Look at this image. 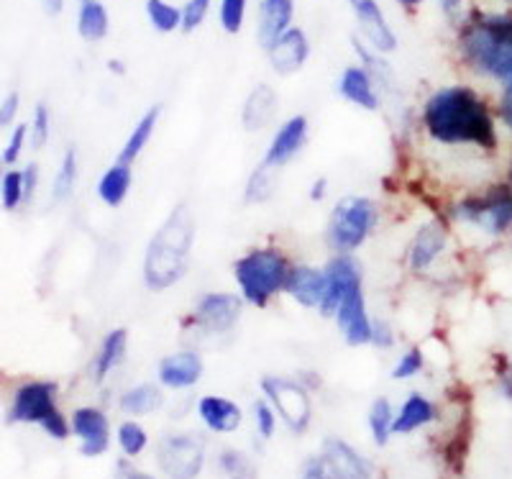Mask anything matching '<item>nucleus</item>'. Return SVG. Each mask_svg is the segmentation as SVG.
<instances>
[{
	"label": "nucleus",
	"instance_id": "obj_1",
	"mask_svg": "<svg viewBox=\"0 0 512 479\" xmlns=\"http://www.w3.org/2000/svg\"><path fill=\"white\" fill-rule=\"evenodd\" d=\"M425 131L441 144H474L479 149L497 147L495 118L487 103L472 88L454 85L443 88L428 98L423 108Z\"/></svg>",
	"mask_w": 512,
	"mask_h": 479
},
{
	"label": "nucleus",
	"instance_id": "obj_2",
	"mask_svg": "<svg viewBox=\"0 0 512 479\" xmlns=\"http://www.w3.org/2000/svg\"><path fill=\"white\" fill-rule=\"evenodd\" d=\"M195 244V216L185 203L169 213L167 221L152 236L144 254V282L149 290L162 293L177 285L190 267V252Z\"/></svg>",
	"mask_w": 512,
	"mask_h": 479
},
{
	"label": "nucleus",
	"instance_id": "obj_3",
	"mask_svg": "<svg viewBox=\"0 0 512 479\" xmlns=\"http://www.w3.org/2000/svg\"><path fill=\"white\" fill-rule=\"evenodd\" d=\"M464 57L512 93V13H479L461 31Z\"/></svg>",
	"mask_w": 512,
	"mask_h": 479
},
{
	"label": "nucleus",
	"instance_id": "obj_4",
	"mask_svg": "<svg viewBox=\"0 0 512 479\" xmlns=\"http://www.w3.org/2000/svg\"><path fill=\"white\" fill-rule=\"evenodd\" d=\"M290 262L277 249H254L233 264V277L246 303L264 308L274 295L285 290Z\"/></svg>",
	"mask_w": 512,
	"mask_h": 479
},
{
	"label": "nucleus",
	"instance_id": "obj_5",
	"mask_svg": "<svg viewBox=\"0 0 512 479\" xmlns=\"http://www.w3.org/2000/svg\"><path fill=\"white\" fill-rule=\"evenodd\" d=\"M377 216L374 200L361 198V195L338 200L331 221H328V246L336 254H351L372 234V228L377 226Z\"/></svg>",
	"mask_w": 512,
	"mask_h": 479
},
{
	"label": "nucleus",
	"instance_id": "obj_6",
	"mask_svg": "<svg viewBox=\"0 0 512 479\" xmlns=\"http://www.w3.org/2000/svg\"><path fill=\"white\" fill-rule=\"evenodd\" d=\"M456 221L474 223L484 234L500 236L512 228V193L507 187H495L479 198H464L454 208Z\"/></svg>",
	"mask_w": 512,
	"mask_h": 479
},
{
	"label": "nucleus",
	"instance_id": "obj_7",
	"mask_svg": "<svg viewBox=\"0 0 512 479\" xmlns=\"http://www.w3.org/2000/svg\"><path fill=\"white\" fill-rule=\"evenodd\" d=\"M157 462L169 479H195L205 464L203 439L192 433H169L159 441Z\"/></svg>",
	"mask_w": 512,
	"mask_h": 479
},
{
	"label": "nucleus",
	"instance_id": "obj_8",
	"mask_svg": "<svg viewBox=\"0 0 512 479\" xmlns=\"http://www.w3.org/2000/svg\"><path fill=\"white\" fill-rule=\"evenodd\" d=\"M262 392L292 431L303 433L310 426L313 405H310L308 390L300 382L285 380V377H264Z\"/></svg>",
	"mask_w": 512,
	"mask_h": 479
},
{
	"label": "nucleus",
	"instance_id": "obj_9",
	"mask_svg": "<svg viewBox=\"0 0 512 479\" xmlns=\"http://www.w3.org/2000/svg\"><path fill=\"white\" fill-rule=\"evenodd\" d=\"M336 323L344 333V339L349 346H364L372 344L374 321L367 313V303H364V290H361V275L346 285L341 303L336 310Z\"/></svg>",
	"mask_w": 512,
	"mask_h": 479
},
{
	"label": "nucleus",
	"instance_id": "obj_10",
	"mask_svg": "<svg viewBox=\"0 0 512 479\" xmlns=\"http://www.w3.org/2000/svg\"><path fill=\"white\" fill-rule=\"evenodd\" d=\"M57 385L54 382H26L13 395L11 410H8V423H44L57 413L54 405Z\"/></svg>",
	"mask_w": 512,
	"mask_h": 479
},
{
	"label": "nucleus",
	"instance_id": "obj_11",
	"mask_svg": "<svg viewBox=\"0 0 512 479\" xmlns=\"http://www.w3.org/2000/svg\"><path fill=\"white\" fill-rule=\"evenodd\" d=\"M244 298L231 293H208L195 305V326L208 333H228L241 318Z\"/></svg>",
	"mask_w": 512,
	"mask_h": 479
},
{
	"label": "nucleus",
	"instance_id": "obj_12",
	"mask_svg": "<svg viewBox=\"0 0 512 479\" xmlns=\"http://www.w3.org/2000/svg\"><path fill=\"white\" fill-rule=\"evenodd\" d=\"M308 141V118L305 116H292L282 123L277 134L269 141L267 154H264V162L272 170H280L285 164H290L292 159L300 154V149L305 147Z\"/></svg>",
	"mask_w": 512,
	"mask_h": 479
},
{
	"label": "nucleus",
	"instance_id": "obj_13",
	"mask_svg": "<svg viewBox=\"0 0 512 479\" xmlns=\"http://www.w3.org/2000/svg\"><path fill=\"white\" fill-rule=\"evenodd\" d=\"M351 11H354L356 21H359L361 34L367 36V41L377 49L379 54H390L397 49V36L392 31L390 21L384 18L382 8L377 0H349Z\"/></svg>",
	"mask_w": 512,
	"mask_h": 479
},
{
	"label": "nucleus",
	"instance_id": "obj_14",
	"mask_svg": "<svg viewBox=\"0 0 512 479\" xmlns=\"http://www.w3.org/2000/svg\"><path fill=\"white\" fill-rule=\"evenodd\" d=\"M72 433L82 441V456L105 454L111 444V426L98 408H77L72 415Z\"/></svg>",
	"mask_w": 512,
	"mask_h": 479
},
{
	"label": "nucleus",
	"instance_id": "obj_15",
	"mask_svg": "<svg viewBox=\"0 0 512 479\" xmlns=\"http://www.w3.org/2000/svg\"><path fill=\"white\" fill-rule=\"evenodd\" d=\"M267 54L269 65H272V70L277 72V75H295L297 70H303V65L310 57L308 36H305L303 29H287L285 34L267 49Z\"/></svg>",
	"mask_w": 512,
	"mask_h": 479
},
{
	"label": "nucleus",
	"instance_id": "obj_16",
	"mask_svg": "<svg viewBox=\"0 0 512 479\" xmlns=\"http://www.w3.org/2000/svg\"><path fill=\"white\" fill-rule=\"evenodd\" d=\"M203 377V359L198 351H175L159 362V382L169 390H187Z\"/></svg>",
	"mask_w": 512,
	"mask_h": 479
},
{
	"label": "nucleus",
	"instance_id": "obj_17",
	"mask_svg": "<svg viewBox=\"0 0 512 479\" xmlns=\"http://www.w3.org/2000/svg\"><path fill=\"white\" fill-rule=\"evenodd\" d=\"M285 293L303 308H320L326 295V269H315L310 264H297L290 269Z\"/></svg>",
	"mask_w": 512,
	"mask_h": 479
},
{
	"label": "nucleus",
	"instance_id": "obj_18",
	"mask_svg": "<svg viewBox=\"0 0 512 479\" xmlns=\"http://www.w3.org/2000/svg\"><path fill=\"white\" fill-rule=\"evenodd\" d=\"M323 269H326V295H323V303H320L318 310L323 318H336L338 303H341L346 285L354 277H359L361 272L349 254H336Z\"/></svg>",
	"mask_w": 512,
	"mask_h": 479
},
{
	"label": "nucleus",
	"instance_id": "obj_19",
	"mask_svg": "<svg viewBox=\"0 0 512 479\" xmlns=\"http://www.w3.org/2000/svg\"><path fill=\"white\" fill-rule=\"evenodd\" d=\"M295 13V0H262L259 6V26H256V39L264 49H269L280 39L292 24Z\"/></svg>",
	"mask_w": 512,
	"mask_h": 479
},
{
	"label": "nucleus",
	"instance_id": "obj_20",
	"mask_svg": "<svg viewBox=\"0 0 512 479\" xmlns=\"http://www.w3.org/2000/svg\"><path fill=\"white\" fill-rule=\"evenodd\" d=\"M277 108H280V100H277L272 85H267V82L256 85L249 93V98L244 100V108H241L244 129L251 131V134L267 129L269 123L274 121V116H277Z\"/></svg>",
	"mask_w": 512,
	"mask_h": 479
},
{
	"label": "nucleus",
	"instance_id": "obj_21",
	"mask_svg": "<svg viewBox=\"0 0 512 479\" xmlns=\"http://www.w3.org/2000/svg\"><path fill=\"white\" fill-rule=\"evenodd\" d=\"M338 95L349 100L351 106L364 108V111H377L379 108V93L367 67H346L341 80H338Z\"/></svg>",
	"mask_w": 512,
	"mask_h": 479
},
{
	"label": "nucleus",
	"instance_id": "obj_22",
	"mask_svg": "<svg viewBox=\"0 0 512 479\" xmlns=\"http://www.w3.org/2000/svg\"><path fill=\"white\" fill-rule=\"evenodd\" d=\"M443 249H446V231H443L441 223H425L418 234H415L413 244H410V267H413L415 272H425V269L431 267V264L441 257Z\"/></svg>",
	"mask_w": 512,
	"mask_h": 479
},
{
	"label": "nucleus",
	"instance_id": "obj_23",
	"mask_svg": "<svg viewBox=\"0 0 512 479\" xmlns=\"http://www.w3.org/2000/svg\"><path fill=\"white\" fill-rule=\"evenodd\" d=\"M198 413L205 426L216 433H233L241 426V408L221 395H205L198 403Z\"/></svg>",
	"mask_w": 512,
	"mask_h": 479
},
{
	"label": "nucleus",
	"instance_id": "obj_24",
	"mask_svg": "<svg viewBox=\"0 0 512 479\" xmlns=\"http://www.w3.org/2000/svg\"><path fill=\"white\" fill-rule=\"evenodd\" d=\"M323 456H326L328 462L338 469V472H344L346 477L351 479H374V467L359 454V451L351 449L346 441L341 439H326L323 444Z\"/></svg>",
	"mask_w": 512,
	"mask_h": 479
},
{
	"label": "nucleus",
	"instance_id": "obj_25",
	"mask_svg": "<svg viewBox=\"0 0 512 479\" xmlns=\"http://www.w3.org/2000/svg\"><path fill=\"white\" fill-rule=\"evenodd\" d=\"M131 182H134V172H131V164L126 162H113L108 170L103 172L98 182V198L103 200L108 208H118L126 200L128 190H131Z\"/></svg>",
	"mask_w": 512,
	"mask_h": 479
},
{
	"label": "nucleus",
	"instance_id": "obj_26",
	"mask_svg": "<svg viewBox=\"0 0 512 479\" xmlns=\"http://www.w3.org/2000/svg\"><path fill=\"white\" fill-rule=\"evenodd\" d=\"M128 346V331L126 328H113V331L105 333V339L100 341V349L93 359V377L98 382H103L113 369L121 364V359L126 357Z\"/></svg>",
	"mask_w": 512,
	"mask_h": 479
},
{
	"label": "nucleus",
	"instance_id": "obj_27",
	"mask_svg": "<svg viewBox=\"0 0 512 479\" xmlns=\"http://www.w3.org/2000/svg\"><path fill=\"white\" fill-rule=\"evenodd\" d=\"M436 418V408L428 398H423L420 392H413L405 403H402L400 413L395 415L392 423V433H413L415 428H423Z\"/></svg>",
	"mask_w": 512,
	"mask_h": 479
},
{
	"label": "nucleus",
	"instance_id": "obj_28",
	"mask_svg": "<svg viewBox=\"0 0 512 479\" xmlns=\"http://www.w3.org/2000/svg\"><path fill=\"white\" fill-rule=\"evenodd\" d=\"M157 121H159V106H152L149 111L144 113V116L136 121V126L131 129V134H128L126 144H123L121 154H118V159L126 164H134L136 157H139L141 152L146 149V144L152 141L154 136V129H157Z\"/></svg>",
	"mask_w": 512,
	"mask_h": 479
},
{
	"label": "nucleus",
	"instance_id": "obj_29",
	"mask_svg": "<svg viewBox=\"0 0 512 479\" xmlns=\"http://www.w3.org/2000/svg\"><path fill=\"white\" fill-rule=\"evenodd\" d=\"M111 18L100 0H82L80 16H77V31L85 41H100L108 36Z\"/></svg>",
	"mask_w": 512,
	"mask_h": 479
},
{
	"label": "nucleus",
	"instance_id": "obj_30",
	"mask_svg": "<svg viewBox=\"0 0 512 479\" xmlns=\"http://www.w3.org/2000/svg\"><path fill=\"white\" fill-rule=\"evenodd\" d=\"M164 403V395L157 385L152 382H144V385H136L131 390H126L118 400L121 410L126 415H149L154 410L162 408Z\"/></svg>",
	"mask_w": 512,
	"mask_h": 479
},
{
	"label": "nucleus",
	"instance_id": "obj_31",
	"mask_svg": "<svg viewBox=\"0 0 512 479\" xmlns=\"http://www.w3.org/2000/svg\"><path fill=\"white\" fill-rule=\"evenodd\" d=\"M146 16L159 34H172L182 29V11L167 0H146Z\"/></svg>",
	"mask_w": 512,
	"mask_h": 479
},
{
	"label": "nucleus",
	"instance_id": "obj_32",
	"mask_svg": "<svg viewBox=\"0 0 512 479\" xmlns=\"http://www.w3.org/2000/svg\"><path fill=\"white\" fill-rule=\"evenodd\" d=\"M77 182V152L75 147H70L64 152L62 162H59V170L52 180V195L57 203H64V200L70 198L72 190H75Z\"/></svg>",
	"mask_w": 512,
	"mask_h": 479
},
{
	"label": "nucleus",
	"instance_id": "obj_33",
	"mask_svg": "<svg viewBox=\"0 0 512 479\" xmlns=\"http://www.w3.org/2000/svg\"><path fill=\"white\" fill-rule=\"evenodd\" d=\"M392 423H395V415H392V405L387 398L374 400L372 410H369V431H372V439L377 446H384L392 436Z\"/></svg>",
	"mask_w": 512,
	"mask_h": 479
},
{
	"label": "nucleus",
	"instance_id": "obj_34",
	"mask_svg": "<svg viewBox=\"0 0 512 479\" xmlns=\"http://www.w3.org/2000/svg\"><path fill=\"white\" fill-rule=\"evenodd\" d=\"M272 167L267 164H259L254 172H251L249 182H246L244 198L246 203H264V200L272 198L274 193V177H272Z\"/></svg>",
	"mask_w": 512,
	"mask_h": 479
},
{
	"label": "nucleus",
	"instance_id": "obj_35",
	"mask_svg": "<svg viewBox=\"0 0 512 479\" xmlns=\"http://www.w3.org/2000/svg\"><path fill=\"white\" fill-rule=\"evenodd\" d=\"M0 198H3V208L6 211H16L21 200L26 198V182L24 172H6L3 175V182H0Z\"/></svg>",
	"mask_w": 512,
	"mask_h": 479
},
{
	"label": "nucleus",
	"instance_id": "obj_36",
	"mask_svg": "<svg viewBox=\"0 0 512 479\" xmlns=\"http://www.w3.org/2000/svg\"><path fill=\"white\" fill-rule=\"evenodd\" d=\"M146 444H149V436H146V431L139 426V423L134 421L121 423V428H118V446H121L123 454L139 456L141 451L146 449Z\"/></svg>",
	"mask_w": 512,
	"mask_h": 479
},
{
	"label": "nucleus",
	"instance_id": "obj_37",
	"mask_svg": "<svg viewBox=\"0 0 512 479\" xmlns=\"http://www.w3.org/2000/svg\"><path fill=\"white\" fill-rule=\"evenodd\" d=\"M29 134H31V147L41 149L44 144L49 141L52 136V113L44 103L34 108V116H31V126H29Z\"/></svg>",
	"mask_w": 512,
	"mask_h": 479
},
{
	"label": "nucleus",
	"instance_id": "obj_38",
	"mask_svg": "<svg viewBox=\"0 0 512 479\" xmlns=\"http://www.w3.org/2000/svg\"><path fill=\"white\" fill-rule=\"evenodd\" d=\"M246 18V0H221V26L226 34H239Z\"/></svg>",
	"mask_w": 512,
	"mask_h": 479
},
{
	"label": "nucleus",
	"instance_id": "obj_39",
	"mask_svg": "<svg viewBox=\"0 0 512 479\" xmlns=\"http://www.w3.org/2000/svg\"><path fill=\"white\" fill-rule=\"evenodd\" d=\"M210 11V0H187L182 8V31L192 34L205 21Z\"/></svg>",
	"mask_w": 512,
	"mask_h": 479
},
{
	"label": "nucleus",
	"instance_id": "obj_40",
	"mask_svg": "<svg viewBox=\"0 0 512 479\" xmlns=\"http://www.w3.org/2000/svg\"><path fill=\"white\" fill-rule=\"evenodd\" d=\"M303 479H351V477H346L344 472H338V469L328 462L326 456L320 454L305 464Z\"/></svg>",
	"mask_w": 512,
	"mask_h": 479
},
{
	"label": "nucleus",
	"instance_id": "obj_41",
	"mask_svg": "<svg viewBox=\"0 0 512 479\" xmlns=\"http://www.w3.org/2000/svg\"><path fill=\"white\" fill-rule=\"evenodd\" d=\"M221 469L231 479H236V477H254V469H251L249 459H246L244 454H239V451H226V454L221 456Z\"/></svg>",
	"mask_w": 512,
	"mask_h": 479
},
{
	"label": "nucleus",
	"instance_id": "obj_42",
	"mask_svg": "<svg viewBox=\"0 0 512 479\" xmlns=\"http://www.w3.org/2000/svg\"><path fill=\"white\" fill-rule=\"evenodd\" d=\"M420 369H423V354H420V349H410L408 354H402L400 362L395 364L392 377H395V380H410V377H415Z\"/></svg>",
	"mask_w": 512,
	"mask_h": 479
},
{
	"label": "nucleus",
	"instance_id": "obj_43",
	"mask_svg": "<svg viewBox=\"0 0 512 479\" xmlns=\"http://www.w3.org/2000/svg\"><path fill=\"white\" fill-rule=\"evenodd\" d=\"M254 418H256V431L262 433L264 439H272L274 428H277V415H274L272 403H254Z\"/></svg>",
	"mask_w": 512,
	"mask_h": 479
},
{
	"label": "nucleus",
	"instance_id": "obj_44",
	"mask_svg": "<svg viewBox=\"0 0 512 479\" xmlns=\"http://www.w3.org/2000/svg\"><path fill=\"white\" fill-rule=\"evenodd\" d=\"M26 136H29V126H26V123H18L16 129L11 131V141H8L6 149H3V164H13L18 157H21Z\"/></svg>",
	"mask_w": 512,
	"mask_h": 479
},
{
	"label": "nucleus",
	"instance_id": "obj_45",
	"mask_svg": "<svg viewBox=\"0 0 512 479\" xmlns=\"http://www.w3.org/2000/svg\"><path fill=\"white\" fill-rule=\"evenodd\" d=\"M18 106H21V98H18V93H8L6 98H3V103H0V126H3V129H8V126H11V121H16Z\"/></svg>",
	"mask_w": 512,
	"mask_h": 479
},
{
	"label": "nucleus",
	"instance_id": "obj_46",
	"mask_svg": "<svg viewBox=\"0 0 512 479\" xmlns=\"http://www.w3.org/2000/svg\"><path fill=\"white\" fill-rule=\"evenodd\" d=\"M372 344L379 346V349H390L395 344V336H392L390 323L384 321H374V331H372Z\"/></svg>",
	"mask_w": 512,
	"mask_h": 479
},
{
	"label": "nucleus",
	"instance_id": "obj_47",
	"mask_svg": "<svg viewBox=\"0 0 512 479\" xmlns=\"http://www.w3.org/2000/svg\"><path fill=\"white\" fill-rule=\"evenodd\" d=\"M326 193H328V177H318V180L310 185V200L318 203V200L326 198Z\"/></svg>",
	"mask_w": 512,
	"mask_h": 479
},
{
	"label": "nucleus",
	"instance_id": "obj_48",
	"mask_svg": "<svg viewBox=\"0 0 512 479\" xmlns=\"http://www.w3.org/2000/svg\"><path fill=\"white\" fill-rule=\"evenodd\" d=\"M36 177H39V167L36 164H29L24 170V182H26V198H31L36 190Z\"/></svg>",
	"mask_w": 512,
	"mask_h": 479
},
{
	"label": "nucleus",
	"instance_id": "obj_49",
	"mask_svg": "<svg viewBox=\"0 0 512 479\" xmlns=\"http://www.w3.org/2000/svg\"><path fill=\"white\" fill-rule=\"evenodd\" d=\"M500 113H502V121L507 123V129L512 131V93H505V98H502Z\"/></svg>",
	"mask_w": 512,
	"mask_h": 479
},
{
	"label": "nucleus",
	"instance_id": "obj_50",
	"mask_svg": "<svg viewBox=\"0 0 512 479\" xmlns=\"http://www.w3.org/2000/svg\"><path fill=\"white\" fill-rule=\"evenodd\" d=\"M41 8L47 16H59L64 8V0H41Z\"/></svg>",
	"mask_w": 512,
	"mask_h": 479
},
{
	"label": "nucleus",
	"instance_id": "obj_51",
	"mask_svg": "<svg viewBox=\"0 0 512 479\" xmlns=\"http://www.w3.org/2000/svg\"><path fill=\"white\" fill-rule=\"evenodd\" d=\"M441 6H443V11L448 13V16H454V13L459 11L461 0H441Z\"/></svg>",
	"mask_w": 512,
	"mask_h": 479
},
{
	"label": "nucleus",
	"instance_id": "obj_52",
	"mask_svg": "<svg viewBox=\"0 0 512 479\" xmlns=\"http://www.w3.org/2000/svg\"><path fill=\"white\" fill-rule=\"evenodd\" d=\"M126 479H154V477L152 474H144V472H131Z\"/></svg>",
	"mask_w": 512,
	"mask_h": 479
},
{
	"label": "nucleus",
	"instance_id": "obj_53",
	"mask_svg": "<svg viewBox=\"0 0 512 479\" xmlns=\"http://www.w3.org/2000/svg\"><path fill=\"white\" fill-rule=\"evenodd\" d=\"M397 3H402V6H408V8H415L418 3H423V0H397Z\"/></svg>",
	"mask_w": 512,
	"mask_h": 479
},
{
	"label": "nucleus",
	"instance_id": "obj_54",
	"mask_svg": "<svg viewBox=\"0 0 512 479\" xmlns=\"http://www.w3.org/2000/svg\"><path fill=\"white\" fill-rule=\"evenodd\" d=\"M108 67H111V70H116V72H121V75H123V65H121V62H108Z\"/></svg>",
	"mask_w": 512,
	"mask_h": 479
},
{
	"label": "nucleus",
	"instance_id": "obj_55",
	"mask_svg": "<svg viewBox=\"0 0 512 479\" xmlns=\"http://www.w3.org/2000/svg\"><path fill=\"white\" fill-rule=\"evenodd\" d=\"M236 479H254V477H236Z\"/></svg>",
	"mask_w": 512,
	"mask_h": 479
},
{
	"label": "nucleus",
	"instance_id": "obj_56",
	"mask_svg": "<svg viewBox=\"0 0 512 479\" xmlns=\"http://www.w3.org/2000/svg\"><path fill=\"white\" fill-rule=\"evenodd\" d=\"M510 182H512V164H510Z\"/></svg>",
	"mask_w": 512,
	"mask_h": 479
},
{
	"label": "nucleus",
	"instance_id": "obj_57",
	"mask_svg": "<svg viewBox=\"0 0 512 479\" xmlns=\"http://www.w3.org/2000/svg\"><path fill=\"white\" fill-rule=\"evenodd\" d=\"M510 3H512V0H510Z\"/></svg>",
	"mask_w": 512,
	"mask_h": 479
}]
</instances>
